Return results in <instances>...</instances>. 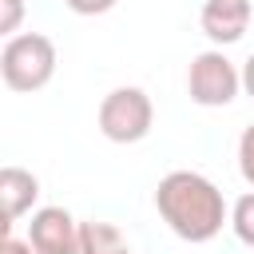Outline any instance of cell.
<instances>
[{"label":"cell","instance_id":"6da1fadb","mask_svg":"<svg viewBox=\"0 0 254 254\" xmlns=\"http://www.w3.org/2000/svg\"><path fill=\"white\" fill-rule=\"evenodd\" d=\"M155 210L183 242H194V246L210 242L230 222V206H226L222 190L198 171L163 175L155 187Z\"/></svg>","mask_w":254,"mask_h":254},{"label":"cell","instance_id":"4fadbf2b","mask_svg":"<svg viewBox=\"0 0 254 254\" xmlns=\"http://www.w3.org/2000/svg\"><path fill=\"white\" fill-rule=\"evenodd\" d=\"M0 254H36V250H32V242H28V238H12V234H4Z\"/></svg>","mask_w":254,"mask_h":254},{"label":"cell","instance_id":"5b68a950","mask_svg":"<svg viewBox=\"0 0 254 254\" xmlns=\"http://www.w3.org/2000/svg\"><path fill=\"white\" fill-rule=\"evenodd\" d=\"M79 226L64 206H40L28 222V242L36 254H79Z\"/></svg>","mask_w":254,"mask_h":254},{"label":"cell","instance_id":"8fae6325","mask_svg":"<svg viewBox=\"0 0 254 254\" xmlns=\"http://www.w3.org/2000/svg\"><path fill=\"white\" fill-rule=\"evenodd\" d=\"M0 8H4V16H0V32H4V36H16L20 16H24V0H0Z\"/></svg>","mask_w":254,"mask_h":254},{"label":"cell","instance_id":"ba28073f","mask_svg":"<svg viewBox=\"0 0 254 254\" xmlns=\"http://www.w3.org/2000/svg\"><path fill=\"white\" fill-rule=\"evenodd\" d=\"M79 254H131L127 238L111 222H83L79 226Z\"/></svg>","mask_w":254,"mask_h":254},{"label":"cell","instance_id":"52a82bcc","mask_svg":"<svg viewBox=\"0 0 254 254\" xmlns=\"http://www.w3.org/2000/svg\"><path fill=\"white\" fill-rule=\"evenodd\" d=\"M36 198H40V179L32 175V171H24V167H4L0 171V202H4V226H12V222H20L24 214H32V206H36Z\"/></svg>","mask_w":254,"mask_h":254},{"label":"cell","instance_id":"3957f363","mask_svg":"<svg viewBox=\"0 0 254 254\" xmlns=\"http://www.w3.org/2000/svg\"><path fill=\"white\" fill-rule=\"evenodd\" d=\"M155 127V103L143 87H115L99 103V131L111 143H139Z\"/></svg>","mask_w":254,"mask_h":254},{"label":"cell","instance_id":"9c48e42d","mask_svg":"<svg viewBox=\"0 0 254 254\" xmlns=\"http://www.w3.org/2000/svg\"><path fill=\"white\" fill-rule=\"evenodd\" d=\"M230 230L242 246H254V190H246L234 206H230Z\"/></svg>","mask_w":254,"mask_h":254},{"label":"cell","instance_id":"7c38bea8","mask_svg":"<svg viewBox=\"0 0 254 254\" xmlns=\"http://www.w3.org/2000/svg\"><path fill=\"white\" fill-rule=\"evenodd\" d=\"M75 16H103V12H111L119 0H64Z\"/></svg>","mask_w":254,"mask_h":254},{"label":"cell","instance_id":"8992f818","mask_svg":"<svg viewBox=\"0 0 254 254\" xmlns=\"http://www.w3.org/2000/svg\"><path fill=\"white\" fill-rule=\"evenodd\" d=\"M250 0H206L202 12H198V24H202V36L214 44V48H226V44H238L250 28Z\"/></svg>","mask_w":254,"mask_h":254},{"label":"cell","instance_id":"30bf717a","mask_svg":"<svg viewBox=\"0 0 254 254\" xmlns=\"http://www.w3.org/2000/svg\"><path fill=\"white\" fill-rule=\"evenodd\" d=\"M238 171H242V179L254 187V123L238 135Z\"/></svg>","mask_w":254,"mask_h":254},{"label":"cell","instance_id":"7a4b0ae2","mask_svg":"<svg viewBox=\"0 0 254 254\" xmlns=\"http://www.w3.org/2000/svg\"><path fill=\"white\" fill-rule=\"evenodd\" d=\"M56 64H60L56 44L44 32H16L0 48V79L16 95H32L48 87L56 75Z\"/></svg>","mask_w":254,"mask_h":254},{"label":"cell","instance_id":"277c9868","mask_svg":"<svg viewBox=\"0 0 254 254\" xmlns=\"http://www.w3.org/2000/svg\"><path fill=\"white\" fill-rule=\"evenodd\" d=\"M187 91L198 107H226L242 91V71L222 56V48L198 52L187 67Z\"/></svg>","mask_w":254,"mask_h":254},{"label":"cell","instance_id":"5bb4252c","mask_svg":"<svg viewBox=\"0 0 254 254\" xmlns=\"http://www.w3.org/2000/svg\"><path fill=\"white\" fill-rule=\"evenodd\" d=\"M242 91L254 99V52L246 56V64H242Z\"/></svg>","mask_w":254,"mask_h":254}]
</instances>
